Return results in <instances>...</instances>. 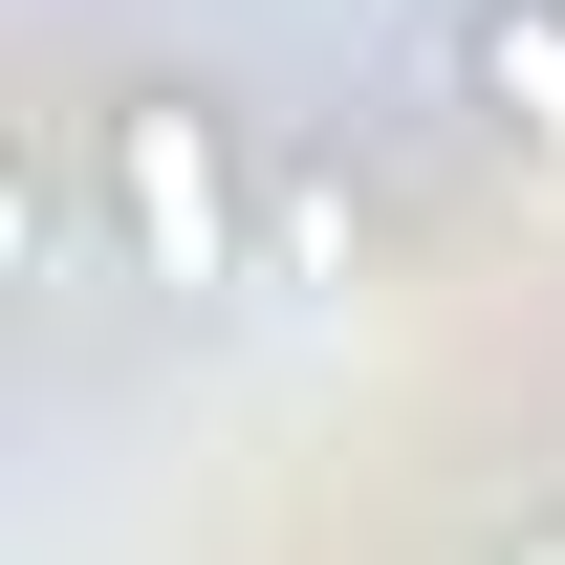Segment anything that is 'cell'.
<instances>
[{
	"mask_svg": "<svg viewBox=\"0 0 565 565\" xmlns=\"http://www.w3.org/2000/svg\"><path fill=\"white\" fill-rule=\"evenodd\" d=\"M87 174H109V239H131L152 282H239V131H217L196 87H131Z\"/></svg>",
	"mask_w": 565,
	"mask_h": 565,
	"instance_id": "6da1fadb",
	"label": "cell"
},
{
	"mask_svg": "<svg viewBox=\"0 0 565 565\" xmlns=\"http://www.w3.org/2000/svg\"><path fill=\"white\" fill-rule=\"evenodd\" d=\"M457 87H479L500 152H544V174H565V0H457Z\"/></svg>",
	"mask_w": 565,
	"mask_h": 565,
	"instance_id": "7a4b0ae2",
	"label": "cell"
},
{
	"mask_svg": "<svg viewBox=\"0 0 565 565\" xmlns=\"http://www.w3.org/2000/svg\"><path fill=\"white\" fill-rule=\"evenodd\" d=\"M522 565H565V544H522Z\"/></svg>",
	"mask_w": 565,
	"mask_h": 565,
	"instance_id": "3957f363",
	"label": "cell"
}]
</instances>
